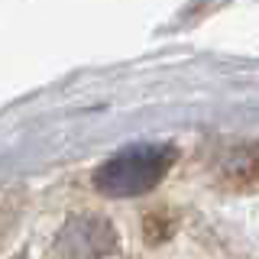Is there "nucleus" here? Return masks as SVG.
I'll list each match as a JSON object with an SVG mask.
<instances>
[{
  "label": "nucleus",
  "mask_w": 259,
  "mask_h": 259,
  "mask_svg": "<svg viewBox=\"0 0 259 259\" xmlns=\"http://www.w3.org/2000/svg\"><path fill=\"white\" fill-rule=\"evenodd\" d=\"M172 162H175L172 146H149V143L130 146L94 172V188L104 198H136V194L156 188L172 168Z\"/></svg>",
  "instance_id": "f257e3e1"
},
{
  "label": "nucleus",
  "mask_w": 259,
  "mask_h": 259,
  "mask_svg": "<svg viewBox=\"0 0 259 259\" xmlns=\"http://www.w3.org/2000/svg\"><path fill=\"white\" fill-rule=\"evenodd\" d=\"M113 227L101 217H75L59 233V253L65 259H104L113 249Z\"/></svg>",
  "instance_id": "f03ea898"
}]
</instances>
